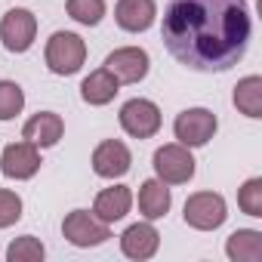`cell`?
I'll use <instances>...</instances> for the list:
<instances>
[{
    "instance_id": "22",
    "label": "cell",
    "mask_w": 262,
    "mask_h": 262,
    "mask_svg": "<svg viewBox=\"0 0 262 262\" xmlns=\"http://www.w3.org/2000/svg\"><path fill=\"white\" fill-rule=\"evenodd\" d=\"M25 108V93L13 80H0V120H13Z\"/></svg>"
},
{
    "instance_id": "12",
    "label": "cell",
    "mask_w": 262,
    "mask_h": 262,
    "mask_svg": "<svg viewBox=\"0 0 262 262\" xmlns=\"http://www.w3.org/2000/svg\"><path fill=\"white\" fill-rule=\"evenodd\" d=\"M161 247V231L145 219V222H136L129 225L123 234H120V253L126 259H136V262H145L158 253Z\"/></svg>"
},
{
    "instance_id": "21",
    "label": "cell",
    "mask_w": 262,
    "mask_h": 262,
    "mask_svg": "<svg viewBox=\"0 0 262 262\" xmlns=\"http://www.w3.org/2000/svg\"><path fill=\"white\" fill-rule=\"evenodd\" d=\"M43 256H47V247L34 234L16 237L7 250V262H43Z\"/></svg>"
},
{
    "instance_id": "1",
    "label": "cell",
    "mask_w": 262,
    "mask_h": 262,
    "mask_svg": "<svg viewBox=\"0 0 262 262\" xmlns=\"http://www.w3.org/2000/svg\"><path fill=\"white\" fill-rule=\"evenodd\" d=\"M253 34L247 0H170L161 37L170 56L191 71L234 68Z\"/></svg>"
},
{
    "instance_id": "14",
    "label": "cell",
    "mask_w": 262,
    "mask_h": 262,
    "mask_svg": "<svg viewBox=\"0 0 262 262\" xmlns=\"http://www.w3.org/2000/svg\"><path fill=\"white\" fill-rule=\"evenodd\" d=\"M155 19H158L155 0H117V7H114V22L129 34L148 31L155 25Z\"/></svg>"
},
{
    "instance_id": "17",
    "label": "cell",
    "mask_w": 262,
    "mask_h": 262,
    "mask_svg": "<svg viewBox=\"0 0 262 262\" xmlns=\"http://www.w3.org/2000/svg\"><path fill=\"white\" fill-rule=\"evenodd\" d=\"M139 213L148 219V222H155V219H164L167 213H170V207H173V194H170V188H167V182H161V179H145L142 185H139Z\"/></svg>"
},
{
    "instance_id": "23",
    "label": "cell",
    "mask_w": 262,
    "mask_h": 262,
    "mask_svg": "<svg viewBox=\"0 0 262 262\" xmlns=\"http://www.w3.org/2000/svg\"><path fill=\"white\" fill-rule=\"evenodd\" d=\"M237 207L247 216H262V179L253 176L237 188Z\"/></svg>"
},
{
    "instance_id": "6",
    "label": "cell",
    "mask_w": 262,
    "mask_h": 262,
    "mask_svg": "<svg viewBox=\"0 0 262 262\" xmlns=\"http://www.w3.org/2000/svg\"><path fill=\"white\" fill-rule=\"evenodd\" d=\"M117 117H120L123 133L133 136V139H151V136H158V129L164 123L161 108L151 99H129V102H123Z\"/></svg>"
},
{
    "instance_id": "11",
    "label": "cell",
    "mask_w": 262,
    "mask_h": 262,
    "mask_svg": "<svg viewBox=\"0 0 262 262\" xmlns=\"http://www.w3.org/2000/svg\"><path fill=\"white\" fill-rule=\"evenodd\" d=\"M133 167V155H129L126 142L120 139H105L93 151V173L102 179H120Z\"/></svg>"
},
{
    "instance_id": "4",
    "label": "cell",
    "mask_w": 262,
    "mask_h": 262,
    "mask_svg": "<svg viewBox=\"0 0 262 262\" xmlns=\"http://www.w3.org/2000/svg\"><path fill=\"white\" fill-rule=\"evenodd\" d=\"M151 164H155V176L167 185H185L194 179V155H191V148H185L179 142L161 145L155 151Z\"/></svg>"
},
{
    "instance_id": "20",
    "label": "cell",
    "mask_w": 262,
    "mask_h": 262,
    "mask_svg": "<svg viewBox=\"0 0 262 262\" xmlns=\"http://www.w3.org/2000/svg\"><path fill=\"white\" fill-rule=\"evenodd\" d=\"M65 10L77 25L96 28L105 19V0H65Z\"/></svg>"
},
{
    "instance_id": "3",
    "label": "cell",
    "mask_w": 262,
    "mask_h": 262,
    "mask_svg": "<svg viewBox=\"0 0 262 262\" xmlns=\"http://www.w3.org/2000/svg\"><path fill=\"white\" fill-rule=\"evenodd\" d=\"M219 129V120L210 108H185L176 114L173 120V133H176V142L185 145V148H201L207 145Z\"/></svg>"
},
{
    "instance_id": "5",
    "label": "cell",
    "mask_w": 262,
    "mask_h": 262,
    "mask_svg": "<svg viewBox=\"0 0 262 262\" xmlns=\"http://www.w3.org/2000/svg\"><path fill=\"white\" fill-rule=\"evenodd\" d=\"M182 219H185V225H191L194 231H216V228L228 219V204H225V198L216 194V191H194V194L185 201Z\"/></svg>"
},
{
    "instance_id": "24",
    "label": "cell",
    "mask_w": 262,
    "mask_h": 262,
    "mask_svg": "<svg viewBox=\"0 0 262 262\" xmlns=\"http://www.w3.org/2000/svg\"><path fill=\"white\" fill-rule=\"evenodd\" d=\"M22 219V198L10 188H0V228H10Z\"/></svg>"
},
{
    "instance_id": "8",
    "label": "cell",
    "mask_w": 262,
    "mask_h": 262,
    "mask_svg": "<svg viewBox=\"0 0 262 262\" xmlns=\"http://www.w3.org/2000/svg\"><path fill=\"white\" fill-rule=\"evenodd\" d=\"M37 37V19L28 10H10L0 19V40L10 53H28Z\"/></svg>"
},
{
    "instance_id": "2",
    "label": "cell",
    "mask_w": 262,
    "mask_h": 262,
    "mask_svg": "<svg viewBox=\"0 0 262 262\" xmlns=\"http://www.w3.org/2000/svg\"><path fill=\"white\" fill-rule=\"evenodd\" d=\"M47 68L59 77H68V74H77L86 62V43L80 34L74 31H56L50 40H47Z\"/></svg>"
},
{
    "instance_id": "9",
    "label": "cell",
    "mask_w": 262,
    "mask_h": 262,
    "mask_svg": "<svg viewBox=\"0 0 262 262\" xmlns=\"http://www.w3.org/2000/svg\"><path fill=\"white\" fill-rule=\"evenodd\" d=\"M40 170V148L31 145V142H10L0 155V173L7 179H16V182H25V179H34Z\"/></svg>"
},
{
    "instance_id": "18",
    "label": "cell",
    "mask_w": 262,
    "mask_h": 262,
    "mask_svg": "<svg viewBox=\"0 0 262 262\" xmlns=\"http://www.w3.org/2000/svg\"><path fill=\"white\" fill-rule=\"evenodd\" d=\"M225 256L231 262H259L262 259V231L237 228L225 241Z\"/></svg>"
},
{
    "instance_id": "13",
    "label": "cell",
    "mask_w": 262,
    "mask_h": 262,
    "mask_svg": "<svg viewBox=\"0 0 262 262\" xmlns=\"http://www.w3.org/2000/svg\"><path fill=\"white\" fill-rule=\"evenodd\" d=\"M62 136H65V120L56 111H37L22 126V139L37 148H53V145H59Z\"/></svg>"
},
{
    "instance_id": "19",
    "label": "cell",
    "mask_w": 262,
    "mask_h": 262,
    "mask_svg": "<svg viewBox=\"0 0 262 262\" xmlns=\"http://www.w3.org/2000/svg\"><path fill=\"white\" fill-rule=\"evenodd\" d=\"M234 108L253 120L262 117V77L259 74H250L244 80H237L234 86Z\"/></svg>"
},
{
    "instance_id": "15",
    "label": "cell",
    "mask_w": 262,
    "mask_h": 262,
    "mask_svg": "<svg viewBox=\"0 0 262 262\" xmlns=\"http://www.w3.org/2000/svg\"><path fill=\"white\" fill-rule=\"evenodd\" d=\"M129 207H133V191H129L126 185H111V188H102L93 201V216L102 219L105 225H114L120 222Z\"/></svg>"
},
{
    "instance_id": "7",
    "label": "cell",
    "mask_w": 262,
    "mask_h": 262,
    "mask_svg": "<svg viewBox=\"0 0 262 262\" xmlns=\"http://www.w3.org/2000/svg\"><path fill=\"white\" fill-rule=\"evenodd\" d=\"M62 234L74 247H99L111 237V225L96 219L90 210H71L62 222Z\"/></svg>"
},
{
    "instance_id": "16",
    "label": "cell",
    "mask_w": 262,
    "mask_h": 262,
    "mask_svg": "<svg viewBox=\"0 0 262 262\" xmlns=\"http://www.w3.org/2000/svg\"><path fill=\"white\" fill-rule=\"evenodd\" d=\"M117 93H120V83H117V77H114L108 68L90 71V74L83 77V83H80V99H83L86 105H93V108H102V105L114 102Z\"/></svg>"
},
{
    "instance_id": "10",
    "label": "cell",
    "mask_w": 262,
    "mask_h": 262,
    "mask_svg": "<svg viewBox=\"0 0 262 262\" xmlns=\"http://www.w3.org/2000/svg\"><path fill=\"white\" fill-rule=\"evenodd\" d=\"M105 68L117 77V83H139V80L148 77L151 59L142 47H120V50L108 53Z\"/></svg>"
}]
</instances>
